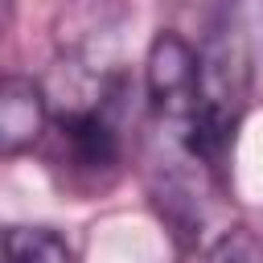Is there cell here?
I'll list each match as a JSON object with an SVG mask.
<instances>
[{"instance_id": "277c9868", "label": "cell", "mask_w": 263, "mask_h": 263, "mask_svg": "<svg viewBox=\"0 0 263 263\" xmlns=\"http://www.w3.org/2000/svg\"><path fill=\"white\" fill-rule=\"evenodd\" d=\"M201 263H263V251L251 234L242 230H230L226 238H218V247L201 259Z\"/></svg>"}, {"instance_id": "6da1fadb", "label": "cell", "mask_w": 263, "mask_h": 263, "mask_svg": "<svg viewBox=\"0 0 263 263\" xmlns=\"http://www.w3.org/2000/svg\"><path fill=\"white\" fill-rule=\"evenodd\" d=\"M123 82H99L86 99L66 103L53 115L49 168L74 193L107 189L123 168Z\"/></svg>"}, {"instance_id": "3957f363", "label": "cell", "mask_w": 263, "mask_h": 263, "mask_svg": "<svg viewBox=\"0 0 263 263\" xmlns=\"http://www.w3.org/2000/svg\"><path fill=\"white\" fill-rule=\"evenodd\" d=\"M4 263H74V251L49 226H8Z\"/></svg>"}, {"instance_id": "7a4b0ae2", "label": "cell", "mask_w": 263, "mask_h": 263, "mask_svg": "<svg viewBox=\"0 0 263 263\" xmlns=\"http://www.w3.org/2000/svg\"><path fill=\"white\" fill-rule=\"evenodd\" d=\"M49 123H53V115H49L45 90L21 74L4 78V86H0V148H4V156H16V152L41 144Z\"/></svg>"}]
</instances>
